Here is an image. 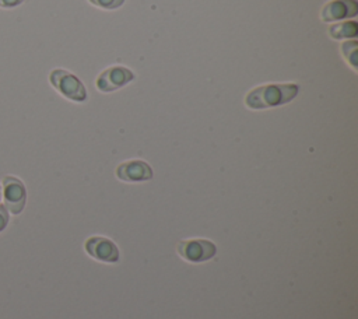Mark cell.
Segmentation results:
<instances>
[{"label":"cell","mask_w":358,"mask_h":319,"mask_svg":"<svg viewBox=\"0 0 358 319\" xmlns=\"http://www.w3.org/2000/svg\"><path fill=\"white\" fill-rule=\"evenodd\" d=\"M88 1L92 3L94 6L105 8V10L117 8V7H120L124 3V0H88Z\"/></svg>","instance_id":"cell-11"},{"label":"cell","mask_w":358,"mask_h":319,"mask_svg":"<svg viewBox=\"0 0 358 319\" xmlns=\"http://www.w3.org/2000/svg\"><path fill=\"white\" fill-rule=\"evenodd\" d=\"M3 197L6 208L13 214H20L27 201V190L22 180L15 176L3 178Z\"/></svg>","instance_id":"cell-3"},{"label":"cell","mask_w":358,"mask_h":319,"mask_svg":"<svg viewBox=\"0 0 358 319\" xmlns=\"http://www.w3.org/2000/svg\"><path fill=\"white\" fill-rule=\"evenodd\" d=\"M357 32H358V25L355 21H343L336 25H331L329 29V34L333 39L351 38V36H355Z\"/></svg>","instance_id":"cell-9"},{"label":"cell","mask_w":358,"mask_h":319,"mask_svg":"<svg viewBox=\"0 0 358 319\" xmlns=\"http://www.w3.org/2000/svg\"><path fill=\"white\" fill-rule=\"evenodd\" d=\"M0 199H1V186H0Z\"/></svg>","instance_id":"cell-14"},{"label":"cell","mask_w":358,"mask_h":319,"mask_svg":"<svg viewBox=\"0 0 358 319\" xmlns=\"http://www.w3.org/2000/svg\"><path fill=\"white\" fill-rule=\"evenodd\" d=\"M7 224H8V210L6 208V206L0 204V232L6 229Z\"/></svg>","instance_id":"cell-12"},{"label":"cell","mask_w":358,"mask_h":319,"mask_svg":"<svg viewBox=\"0 0 358 319\" xmlns=\"http://www.w3.org/2000/svg\"><path fill=\"white\" fill-rule=\"evenodd\" d=\"M131 80H134V74H133L131 70H129L123 66H113V67H109V69L103 70L98 76L96 87H98L99 91L112 92V91H116V90L122 88L123 85H126Z\"/></svg>","instance_id":"cell-5"},{"label":"cell","mask_w":358,"mask_h":319,"mask_svg":"<svg viewBox=\"0 0 358 319\" xmlns=\"http://www.w3.org/2000/svg\"><path fill=\"white\" fill-rule=\"evenodd\" d=\"M215 245L207 239L182 241L178 245V253L192 263H201L215 255Z\"/></svg>","instance_id":"cell-4"},{"label":"cell","mask_w":358,"mask_h":319,"mask_svg":"<svg viewBox=\"0 0 358 319\" xmlns=\"http://www.w3.org/2000/svg\"><path fill=\"white\" fill-rule=\"evenodd\" d=\"M296 84H267L253 88L245 98L250 109L273 108L292 101L298 94Z\"/></svg>","instance_id":"cell-1"},{"label":"cell","mask_w":358,"mask_h":319,"mask_svg":"<svg viewBox=\"0 0 358 319\" xmlns=\"http://www.w3.org/2000/svg\"><path fill=\"white\" fill-rule=\"evenodd\" d=\"M358 14V3L357 0H331L329 1L320 13V17L326 22L340 21L348 17H354Z\"/></svg>","instance_id":"cell-6"},{"label":"cell","mask_w":358,"mask_h":319,"mask_svg":"<svg viewBox=\"0 0 358 319\" xmlns=\"http://www.w3.org/2000/svg\"><path fill=\"white\" fill-rule=\"evenodd\" d=\"M85 249L92 257L101 262L115 263L119 260V250L116 245L106 238H102V236L90 238L85 242Z\"/></svg>","instance_id":"cell-7"},{"label":"cell","mask_w":358,"mask_h":319,"mask_svg":"<svg viewBox=\"0 0 358 319\" xmlns=\"http://www.w3.org/2000/svg\"><path fill=\"white\" fill-rule=\"evenodd\" d=\"M343 52H344V56L345 59L351 63V66L354 69H357V63H355V55H357V42L355 41H351V42H345L343 43L341 46Z\"/></svg>","instance_id":"cell-10"},{"label":"cell","mask_w":358,"mask_h":319,"mask_svg":"<svg viewBox=\"0 0 358 319\" xmlns=\"http://www.w3.org/2000/svg\"><path fill=\"white\" fill-rule=\"evenodd\" d=\"M25 0H0V8H14Z\"/></svg>","instance_id":"cell-13"},{"label":"cell","mask_w":358,"mask_h":319,"mask_svg":"<svg viewBox=\"0 0 358 319\" xmlns=\"http://www.w3.org/2000/svg\"><path fill=\"white\" fill-rule=\"evenodd\" d=\"M116 176L124 182L150 180L152 178L151 166L140 160L126 161L116 168Z\"/></svg>","instance_id":"cell-8"},{"label":"cell","mask_w":358,"mask_h":319,"mask_svg":"<svg viewBox=\"0 0 358 319\" xmlns=\"http://www.w3.org/2000/svg\"><path fill=\"white\" fill-rule=\"evenodd\" d=\"M50 84L67 99L74 102H84L87 99V90L84 84L70 71L55 69L49 74Z\"/></svg>","instance_id":"cell-2"}]
</instances>
